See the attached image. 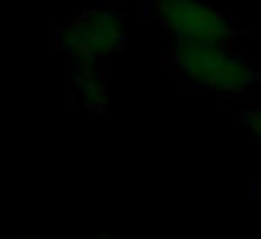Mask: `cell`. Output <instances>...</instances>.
Segmentation results:
<instances>
[{"label": "cell", "instance_id": "277c9868", "mask_svg": "<svg viewBox=\"0 0 261 239\" xmlns=\"http://www.w3.org/2000/svg\"><path fill=\"white\" fill-rule=\"evenodd\" d=\"M73 85L85 107H90L93 113H104V107H107V76H104L101 65H93V62L76 65Z\"/></svg>", "mask_w": 261, "mask_h": 239}, {"label": "cell", "instance_id": "7a4b0ae2", "mask_svg": "<svg viewBox=\"0 0 261 239\" xmlns=\"http://www.w3.org/2000/svg\"><path fill=\"white\" fill-rule=\"evenodd\" d=\"M57 45L76 65L93 62L121 54L126 45V17L107 6H90L65 20L57 31Z\"/></svg>", "mask_w": 261, "mask_h": 239}, {"label": "cell", "instance_id": "3957f363", "mask_svg": "<svg viewBox=\"0 0 261 239\" xmlns=\"http://www.w3.org/2000/svg\"><path fill=\"white\" fill-rule=\"evenodd\" d=\"M154 17L174 45H230L236 26L208 0H158Z\"/></svg>", "mask_w": 261, "mask_h": 239}, {"label": "cell", "instance_id": "8992f818", "mask_svg": "<svg viewBox=\"0 0 261 239\" xmlns=\"http://www.w3.org/2000/svg\"><path fill=\"white\" fill-rule=\"evenodd\" d=\"M93 239H121V236H113V233H104V236H93Z\"/></svg>", "mask_w": 261, "mask_h": 239}, {"label": "cell", "instance_id": "52a82bcc", "mask_svg": "<svg viewBox=\"0 0 261 239\" xmlns=\"http://www.w3.org/2000/svg\"><path fill=\"white\" fill-rule=\"evenodd\" d=\"M20 239H42V236H37V233H25V236H20Z\"/></svg>", "mask_w": 261, "mask_h": 239}, {"label": "cell", "instance_id": "5b68a950", "mask_svg": "<svg viewBox=\"0 0 261 239\" xmlns=\"http://www.w3.org/2000/svg\"><path fill=\"white\" fill-rule=\"evenodd\" d=\"M242 124L253 132L255 138L261 141V107H253V110H244L242 113Z\"/></svg>", "mask_w": 261, "mask_h": 239}, {"label": "cell", "instance_id": "9c48e42d", "mask_svg": "<svg viewBox=\"0 0 261 239\" xmlns=\"http://www.w3.org/2000/svg\"><path fill=\"white\" fill-rule=\"evenodd\" d=\"M152 3H158V0H152Z\"/></svg>", "mask_w": 261, "mask_h": 239}, {"label": "cell", "instance_id": "6da1fadb", "mask_svg": "<svg viewBox=\"0 0 261 239\" xmlns=\"http://www.w3.org/2000/svg\"><path fill=\"white\" fill-rule=\"evenodd\" d=\"M171 62L191 85L219 96H244L261 82V74L227 45H174Z\"/></svg>", "mask_w": 261, "mask_h": 239}, {"label": "cell", "instance_id": "ba28073f", "mask_svg": "<svg viewBox=\"0 0 261 239\" xmlns=\"http://www.w3.org/2000/svg\"><path fill=\"white\" fill-rule=\"evenodd\" d=\"M258 200H261V183H258Z\"/></svg>", "mask_w": 261, "mask_h": 239}]
</instances>
